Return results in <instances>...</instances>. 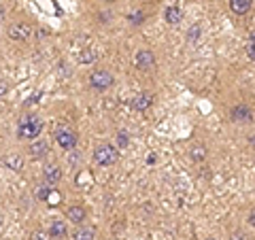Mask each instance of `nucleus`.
I'll list each match as a JSON object with an SVG mask.
<instances>
[{"instance_id":"obj_1","label":"nucleus","mask_w":255,"mask_h":240,"mask_svg":"<svg viewBox=\"0 0 255 240\" xmlns=\"http://www.w3.org/2000/svg\"><path fill=\"white\" fill-rule=\"evenodd\" d=\"M43 132V119L41 117H36V115H26V117H21L19 119V123H17V136L23 140H34L38 138Z\"/></svg>"},{"instance_id":"obj_2","label":"nucleus","mask_w":255,"mask_h":240,"mask_svg":"<svg viewBox=\"0 0 255 240\" xmlns=\"http://www.w3.org/2000/svg\"><path fill=\"white\" fill-rule=\"evenodd\" d=\"M119 159V153H117V147L113 145H98L94 149V162L98 166H113Z\"/></svg>"},{"instance_id":"obj_3","label":"nucleus","mask_w":255,"mask_h":240,"mask_svg":"<svg viewBox=\"0 0 255 240\" xmlns=\"http://www.w3.org/2000/svg\"><path fill=\"white\" fill-rule=\"evenodd\" d=\"M113 75L109 73V70L100 68V70H94V73L90 75V85L94 87L96 92H107L111 85H113Z\"/></svg>"},{"instance_id":"obj_4","label":"nucleus","mask_w":255,"mask_h":240,"mask_svg":"<svg viewBox=\"0 0 255 240\" xmlns=\"http://www.w3.org/2000/svg\"><path fill=\"white\" fill-rule=\"evenodd\" d=\"M55 142H58L62 149L73 151L77 147V134L70 130L68 125H60L58 130H55Z\"/></svg>"},{"instance_id":"obj_5","label":"nucleus","mask_w":255,"mask_h":240,"mask_svg":"<svg viewBox=\"0 0 255 240\" xmlns=\"http://www.w3.org/2000/svg\"><path fill=\"white\" fill-rule=\"evenodd\" d=\"M134 64H136L138 70H151L155 66V55L149 49H140V51H136V55H134Z\"/></svg>"},{"instance_id":"obj_6","label":"nucleus","mask_w":255,"mask_h":240,"mask_svg":"<svg viewBox=\"0 0 255 240\" xmlns=\"http://www.w3.org/2000/svg\"><path fill=\"white\" fill-rule=\"evenodd\" d=\"M230 117H232L234 123H249L253 119V113H251V109H247L245 105H236L230 111Z\"/></svg>"},{"instance_id":"obj_7","label":"nucleus","mask_w":255,"mask_h":240,"mask_svg":"<svg viewBox=\"0 0 255 240\" xmlns=\"http://www.w3.org/2000/svg\"><path fill=\"white\" fill-rule=\"evenodd\" d=\"M30 34H32V28L28 23H11L9 26V38H13V41H26Z\"/></svg>"},{"instance_id":"obj_8","label":"nucleus","mask_w":255,"mask_h":240,"mask_svg":"<svg viewBox=\"0 0 255 240\" xmlns=\"http://www.w3.org/2000/svg\"><path fill=\"white\" fill-rule=\"evenodd\" d=\"M28 151H30V155H32V157L38 159V157L47 155V151H49V145H47V140H45V138H34V140H30Z\"/></svg>"},{"instance_id":"obj_9","label":"nucleus","mask_w":255,"mask_h":240,"mask_svg":"<svg viewBox=\"0 0 255 240\" xmlns=\"http://www.w3.org/2000/svg\"><path fill=\"white\" fill-rule=\"evenodd\" d=\"M43 179L49 183V185H55V183H60V179H62L60 168L55 166V164H47V166L43 168Z\"/></svg>"},{"instance_id":"obj_10","label":"nucleus","mask_w":255,"mask_h":240,"mask_svg":"<svg viewBox=\"0 0 255 240\" xmlns=\"http://www.w3.org/2000/svg\"><path fill=\"white\" fill-rule=\"evenodd\" d=\"M151 102H153V96L151 94H138L136 98L132 100V107L136 111H147L151 107Z\"/></svg>"},{"instance_id":"obj_11","label":"nucleus","mask_w":255,"mask_h":240,"mask_svg":"<svg viewBox=\"0 0 255 240\" xmlns=\"http://www.w3.org/2000/svg\"><path fill=\"white\" fill-rule=\"evenodd\" d=\"M66 217L73 221V223H83V221H85V209H83V206H79V204H73V206L68 209Z\"/></svg>"},{"instance_id":"obj_12","label":"nucleus","mask_w":255,"mask_h":240,"mask_svg":"<svg viewBox=\"0 0 255 240\" xmlns=\"http://www.w3.org/2000/svg\"><path fill=\"white\" fill-rule=\"evenodd\" d=\"M164 17H166V21H168L170 26H174V23H179V21H181L183 13H181V9H179V6L170 4V6H166V11H164Z\"/></svg>"},{"instance_id":"obj_13","label":"nucleus","mask_w":255,"mask_h":240,"mask_svg":"<svg viewBox=\"0 0 255 240\" xmlns=\"http://www.w3.org/2000/svg\"><path fill=\"white\" fill-rule=\"evenodd\" d=\"M66 232H68V228H66V223H64V221H60V219L51 221V226H49L51 238H64V236H66Z\"/></svg>"},{"instance_id":"obj_14","label":"nucleus","mask_w":255,"mask_h":240,"mask_svg":"<svg viewBox=\"0 0 255 240\" xmlns=\"http://www.w3.org/2000/svg\"><path fill=\"white\" fill-rule=\"evenodd\" d=\"M230 9L236 15H245L251 9V0H230Z\"/></svg>"},{"instance_id":"obj_15","label":"nucleus","mask_w":255,"mask_h":240,"mask_svg":"<svg viewBox=\"0 0 255 240\" xmlns=\"http://www.w3.org/2000/svg\"><path fill=\"white\" fill-rule=\"evenodd\" d=\"M4 166H9L11 170H19L21 168V155L19 153H6L4 155Z\"/></svg>"},{"instance_id":"obj_16","label":"nucleus","mask_w":255,"mask_h":240,"mask_svg":"<svg viewBox=\"0 0 255 240\" xmlns=\"http://www.w3.org/2000/svg\"><path fill=\"white\" fill-rule=\"evenodd\" d=\"M73 240H94V230H90V228H79V230H75Z\"/></svg>"},{"instance_id":"obj_17","label":"nucleus","mask_w":255,"mask_h":240,"mask_svg":"<svg viewBox=\"0 0 255 240\" xmlns=\"http://www.w3.org/2000/svg\"><path fill=\"white\" fill-rule=\"evenodd\" d=\"M247 55L255 62V30L249 32V38H247Z\"/></svg>"},{"instance_id":"obj_18","label":"nucleus","mask_w":255,"mask_h":240,"mask_svg":"<svg viewBox=\"0 0 255 240\" xmlns=\"http://www.w3.org/2000/svg\"><path fill=\"white\" fill-rule=\"evenodd\" d=\"M189 155H191V159H194V162H202V159L206 157V149L202 147V145H198V147H194L189 151Z\"/></svg>"},{"instance_id":"obj_19","label":"nucleus","mask_w":255,"mask_h":240,"mask_svg":"<svg viewBox=\"0 0 255 240\" xmlns=\"http://www.w3.org/2000/svg\"><path fill=\"white\" fill-rule=\"evenodd\" d=\"M142 19H145V13L142 11H134V13L128 15V21H130L132 26H138V23H142Z\"/></svg>"},{"instance_id":"obj_20","label":"nucleus","mask_w":255,"mask_h":240,"mask_svg":"<svg viewBox=\"0 0 255 240\" xmlns=\"http://www.w3.org/2000/svg\"><path fill=\"white\" fill-rule=\"evenodd\" d=\"M200 34H202L200 26H191V28H189V32H187V38H189V43H196L198 38H200Z\"/></svg>"},{"instance_id":"obj_21","label":"nucleus","mask_w":255,"mask_h":240,"mask_svg":"<svg viewBox=\"0 0 255 240\" xmlns=\"http://www.w3.org/2000/svg\"><path fill=\"white\" fill-rule=\"evenodd\" d=\"M30 240H51V234L49 232H45V230H34L32 232V236Z\"/></svg>"},{"instance_id":"obj_22","label":"nucleus","mask_w":255,"mask_h":240,"mask_svg":"<svg viewBox=\"0 0 255 240\" xmlns=\"http://www.w3.org/2000/svg\"><path fill=\"white\" fill-rule=\"evenodd\" d=\"M128 142H130V136H128L126 132H119L117 134V145L119 147H128Z\"/></svg>"},{"instance_id":"obj_23","label":"nucleus","mask_w":255,"mask_h":240,"mask_svg":"<svg viewBox=\"0 0 255 240\" xmlns=\"http://www.w3.org/2000/svg\"><path fill=\"white\" fill-rule=\"evenodd\" d=\"M68 162L70 164H79V162H81V153H79V151H70V153H68Z\"/></svg>"},{"instance_id":"obj_24","label":"nucleus","mask_w":255,"mask_h":240,"mask_svg":"<svg viewBox=\"0 0 255 240\" xmlns=\"http://www.w3.org/2000/svg\"><path fill=\"white\" fill-rule=\"evenodd\" d=\"M49 191H51V187H49V185H47V187H41V189H38V198H41V200H47V196H49Z\"/></svg>"},{"instance_id":"obj_25","label":"nucleus","mask_w":255,"mask_h":240,"mask_svg":"<svg viewBox=\"0 0 255 240\" xmlns=\"http://www.w3.org/2000/svg\"><path fill=\"white\" fill-rule=\"evenodd\" d=\"M249 223L255 228V209H253V211H251V215H249Z\"/></svg>"},{"instance_id":"obj_26","label":"nucleus","mask_w":255,"mask_h":240,"mask_svg":"<svg viewBox=\"0 0 255 240\" xmlns=\"http://www.w3.org/2000/svg\"><path fill=\"white\" fill-rule=\"evenodd\" d=\"M0 94H2V96L6 94V81H2V90H0Z\"/></svg>"},{"instance_id":"obj_27","label":"nucleus","mask_w":255,"mask_h":240,"mask_svg":"<svg viewBox=\"0 0 255 240\" xmlns=\"http://www.w3.org/2000/svg\"><path fill=\"white\" fill-rule=\"evenodd\" d=\"M209 240H217V238H209Z\"/></svg>"}]
</instances>
